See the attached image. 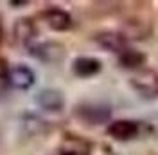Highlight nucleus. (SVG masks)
Wrapping results in <instances>:
<instances>
[{
  "mask_svg": "<svg viewBox=\"0 0 158 155\" xmlns=\"http://www.w3.org/2000/svg\"><path fill=\"white\" fill-rule=\"evenodd\" d=\"M94 40L99 47H102L108 52H118L120 54L122 51L128 49V38L118 31H101L94 36Z\"/></svg>",
  "mask_w": 158,
  "mask_h": 155,
  "instance_id": "5",
  "label": "nucleus"
},
{
  "mask_svg": "<svg viewBox=\"0 0 158 155\" xmlns=\"http://www.w3.org/2000/svg\"><path fill=\"white\" fill-rule=\"evenodd\" d=\"M86 146L77 135H67L63 144L59 146V155H83Z\"/></svg>",
  "mask_w": 158,
  "mask_h": 155,
  "instance_id": "13",
  "label": "nucleus"
},
{
  "mask_svg": "<svg viewBox=\"0 0 158 155\" xmlns=\"http://www.w3.org/2000/svg\"><path fill=\"white\" fill-rule=\"evenodd\" d=\"M4 42V20H2V15H0V45Z\"/></svg>",
  "mask_w": 158,
  "mask_h": 155,
  "instance_id": "16",
  "label": "nucleus"
},
{
  "mask_svg": "<svg viewBox=\"0 0 158 155\" xmlns=\"http://www.w3.org/2000/svg\"><path fill=\"white\" fill-rule=\"evenodd\" d=\"M6 79H7V85L16 90H29L36 83V74L31 67L23 63H16L6 70Z\"/></svg>",
  "mask_w": 158,
  "mask_h": 155,
  "instance_id": "1",
  "label": "nucleus"
},
{
  "mask_svg": "<svg viewBox=\"0 0 158 155\" xmlns=\"http://www.w3.org/2000/svg\"><path fill=\"white\" fill-rule=\"evenodd\" d=\"M83 155H115V153L104 143H92V144L86 146V150L83 152Z\"/></svg>",
  "mask_w": 158,
  "mask_h": 155,
  "instance_id": "14",
  "label": "nucleus"
},
{
  "mask_svg": "<svg viewBox=\"0 0 158 155\" xmlns=\"http://www.w3.org/2000/svg\"><path fill=\"white\" fill-rule=\"evenodd\" d=\"M76 116L88 125H102L110 121L111 108L106 105H79L76 108Z\"/></svg>",
  "mask_w": 158,
  "mask_h": 155,
  "instance_id": "4",
  "label": "nucleus"
},
{
  "mask_svg": "<svg viewBox=\"0 0 158 155\" xmlns=\"http://www.w3.org/2000/svg\"><path fill=\"white\" fill-rule=\"evenodd\" d=\"M29 52L43 63H58L65 58V47L58 42H38L31 43Z\"/></svg>",
  "mask_w": 158,
  "mask_h": 155,
  "instance_id": "2",
  "label": "nucleus"
},
{
  "mask_svg": "<svg viewBox=\"0 0 158 155\" xmlns=\"http://www.w3.org/2000/svg\"><path fill=\"white\" fill-rule=\"evenodd\" d=\"M13 34H15V43L29 47L31 42L36 36V24L32 22V18H18L15 24Z\"/></svg>",
  "mask_w": 158,
  "mask_h": 155,
  "instance_id": "9",
  "label": "nucleus"
},
{
  "mask_svg": "<svg viewBox=\"0 0 158 155\" xmlns=\"http://www.w3.org/2000/svg\"><path fill=\"white\" fill-rule=\"evenodd\" d=\"M11 6H25L27 2H9Z\"/></svg>",
  "mask_w": 158,
  "mask_h": 155,
  "instance_id": "17",
  "label": "nucleus"
},
{
  "mask_svg": "<svg viewBox=\"0 0 158 155\" xmlns=\"http://www.w3.org/2000/svg\"><path fill=\"white\" fill-rule=\"evenodd\" d=\"M118 61H120L122 67H126V69H138L140 65L146 63V54L137 51V49L128 47L126 51H122L118 54Z\"/></svg>",
  "mask_w": 158,
  "mask_h": 155,
  "instance_id": "11",
  "label": "nucleus"
},
{
  "mask_svg": "<svg viewBox=\"0 0 158 155\" xmlns=\"http://www.w3.org/2000/svg\"><path fill=\"white\" fill-rule=\"evenodd\" d=\"M149 33H151V25L146 24L144 20H129L128 25H126V31L122 33L126 38H135V40H140V38H146Z\"/></svg>",
  "mask_w": 158,
  "mask_h": 155,
  "instance_id": "12",
  "label": "nucleus"
},
{
  "mask_svg": "<svg viewBox=\"0 0 158 155\" xmlns=\"http://www.w3.org/2000/svg\"><path fill=\"white\" fill-rule=\"evenodd\" d=\"M131 85L142 96H155L158 94V76L153 70H140L131 78Z\"/></svg>",
  "mask_w": 158,
  "mask_h": 155,
  "instance_id": "7",
  "label": "nucleus"
},
{
  "mask_svg": "<svg viewBox=\"0 0 158 155\" xmlns=\"http://www.w3.org/2000/svg\"><path fill=\"white\" fill-rule=\"evenodd\" d=\"M9 87L7 85V79H6V74H0V97L4 96V92H6V88Z\"/></svg>",
  "mask_w": 158,
  "mask_h": 155,
  "instance_id": "15",
  "label": "nucleus"
},
{
  "mask_svg": "<svg viewBox=\"0 0 158 155\" xmlns=\"http://www.w3.org/2000/svg\"><path fill=\"white\" fill-rule=\"evenodd\" d=\"M72 70L79 78L95 76L99 70H101V61L97 58H92V56H79V58L74 60Z\"/></svg>",
  "mask_w": 158,
  "mask_h": 155,
  "instance_id": "10",
  "label": "nucleus"
},
{
  "mask_svg": "<svg viewBox=\"0 0 158 155\" xmlns=\"http://www.w3.org/2000/svg\"><path fill=\"white\" fill-rule=\"evenodd\" d=\"M41 20L52 31H67L72 27V16L61 7H47L41 13Z\"/></svg>",
  "mask_w": 158,
  "mask_h": 155,
  "instance_id": "6",
  "label": "nucleus"
},
{
  "mask_svg": "<svg viewBox=\"0 0 158 155\" xmlns=\"http://www.w3.org/2000/svg\"><path fill=\"white\" fill-rule=\"evenodd\" d=\"M108 134L111 137H115L117 141H128L138 134V125L129 119H117V121L110 123Z\"/></svg>",
  "mask_w": 158,
  "mask_h": 155,
  "instance_id": "8",
  "label": "nucleus"
},
{
  "mask_svg": "<svg viewBox=\"0 0 158 155\" xmlns=\"http://www.w3.org/2000/svg\"><path fill=\"white\" fill-rule=\"evenodd\" d=\"M34 103L45 112H61L65 108V96L58 88H41L34 97Z\"/></svg>",
  "mask_w": 158,
  "mask_h": 155,
  "instance_id": "3",
  "label": "nucleus"
}]
</instances>
